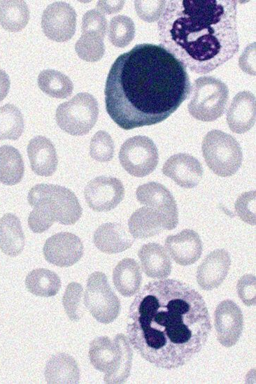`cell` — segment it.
I'll list each match as a JSON object with an SVG mask.
<instances>
[{
	"mask_svg": "<svg viewBox=\"0 0 256 384\" xmlns=\"http://www.w3.org/2000/svg\"><path fill=\"white\" fill-rule=\"evenodd\" d=\"M93 241L100 251L106 254H115L129 248L134 239L121 223L107 222L96 229Z\"/></svg>",
	"mask_w": 256,
	"mask_h": 384,
	"instance_id": "20",
	"label": "cell"
},
{
	"mask_svg": "<svg viewBox=\"0 0 256 384\" xmlns=\"http://www.w3.org/2000/svg\"><path fill=\"white\" fill-rule=\"evenodd\" d=\"M90 155L100 162H107L113 159L114 143L108 132L100 130L94 134L90 144Z\"/></svg>",
	"mask_w": 256,
	"mask_h": 384,
	"instance_id": "35",
	"label": "cell"
},
{
	"mask_svg": "<svg viewBox=\"0 0 256 384\" xmlns=\"http://www.w3.org/2000/svg\"><path fill=\"white\" fill-rule=\"evenodd\" d=\"M166 1H134L137 15L143 21L153 22L163 14Z\"/></svg>",
	"mask_w": 256,
	"mask_h": 384,
	"instance_id": "37",
	"label": "cell"
},
{
	"mask_svg": "<svg viewBox=\"0 0 256 384\" xmlns=\"http://www.w3.org/2000/svg\"><path fill=\"white\" fill-rule=\"evenodd\" d=\"M231 259L229 253L224 249H216L211 252L198 266L197 281L204 290H212L218 287L225 279Z\"/></svg>",
	"mask_w": 256,
	"mask_h": 384,
	"instance_id": "18",
	"label": "cell"
},
{
	"mask_svg": "<svg viewBox=\"0 0 256 384\" xmlns=\"http://www.w3.org/2000/svg\"><path fill=\"white\" fill-rule=\"evenodd\" d=\"M164 246L174 262L181 266H188L196 262L203 250L200 236L195 231L190 229H183L176 235L168 236Z\"/></svg>",
	"mask_w": 256,
	"mask_h": 384,
	"instance_id": "17",
	"label": "cell"
},
{
	"mask_svg": "<svg viewBox=\"0 0 256 384\" xmlns=\"http://www.w3.org/2000/svg\"><path fill=\"white\" fill-rule=\"evenodd\" d=\"M255 97L249 91L238 92L227 112V122L236 134L249 131L255 122Z\"/></svg>",
	"mask_w": 256,
	"mask_h": 384,
	"instance_id": "19",
	"label": "cell"
},
{
	"mask_svg": "<svg viewBox=\"0 0 256 384\" xmlns=\"http://www.w3.org/2000/svg\"><path fill=\"white\" fill-rule=\"evenodd\" d=\"M235 0H170L157 22L159 45L185 68L210 73L239 50Z\"/></svg>",
	"mask_w": 256,
	"mask_h": 384,
	"instance_id": "3",
	"label": "cell"
},
{
	"mask_svg": "<svg viewBox=\"0 0 256 384\" xmlns=\"http://www.w3.org/2000/svg\"><path fill=\"white\" fill-rule=\"evenodd\" d=\"M24 247V235L20 219L13 213H6L0 219V248L10 256L22 253Z\"/></svg>",
	"mask_w": 256,
	"mask_h": 384,
	"instance_id": "26",
	"label": "cell"
},
{
	"mask_svg": "<svg viewBox=\"0 0 256 384\" xmlns=\"http://www.w3.org/2000/svg\"><path fill=\"white\" fill-rule=\"evenodd\" d=\"M25 285L31 294L38 297H49L57 294L62 283L57 273L41 268L34 269L27 274Z\"/></svg>",
	"mask_w": 256,
	"mask_h": 384,
	"instance_id": "28",
	"label": "cell"
},
{
	"mask_svg": "<svg viewBox=\"0 0 256 384\" xmlns=\"http://www.w3.org/2000/svg\"><path fill=\"white\" fill-rule=\"evenodd\" d=\"M201 150L206 164L219 176L234 175L242 164L243 153L239 142L220 130L213 129L206 134Z\"/></svg>",
	"mask_w": 256,
	"mask_h": 384,
	"instance_id": "7",
	"label": "cell"
},
{
	"mask_svg": "<svg viewBox=\"0 0 256 384\" xmlns=\"http://www.w3.org/2000/svg\"><path fill=\"white\" fill-rule=\"evenodd\" d=\"M43 253L49 263L68 267L80 259L84 248L78 236L70 232H59L46 240Z\"/></svg>",
	"mask_w": 256,
	"mask_h": 384,
	"instance_id": "14",
	"label": "cell"
},
{
	"mask_svg": "<svg viewBox=\"0 0 256 384\" xmlns=\"http://www.w3.org/2000/svg\"><path fill=\"white\" fill-rule=\"evenodd\" d=\"M239 65L245 73L255 76V42L249 44L244 49L239 57Z\"/></svg>",
	"mask_w": 256,
	"mask_h": 384,
	"instance_id": "40",
	"label": "cell"
},
{
	"mask_svg": "<svg viewBox=\"0 0 256 384\" xmlns=\"http://www.w3.org/2000/svg\"><path fill=\"white\" fill-rule=\"evenodd\" d=\"M128 226L133 238L140 239L154 236L166 229L161 215L148 206L136 210L128 220Z\"/></svg>",
	"mask_w": 256,
	"mask_h": 384,
	"instance_id": "23",
	"label": "cell"
},
{
	"mask_svg": "<svg viewBox=\"0 0 256 384\" xmlns=\"http://www.w3.org/2000/svg\"><path fill=\"white\" fill-rule=\"evenodd\" d=\"M236 290L239 297L245 305H255L256 283L255 276L252 274L243 276L237 283Z\"/></svg>",
	"mask_w": 256,
	"mask_h": 384,
	"instance_id": "39",
	"label": "cell"
},
{
	"mask_svg": "<svg viewBox=\"0 0 256 384\" xmlns=\"http://www.w3.org/2000/svg\"><path fill=\"white\" fill-rule=\"evenodd\" d=\"M133 352L129 340L118 334L111 340L108 336L95 338L90 344L89 358L97 370L105 374L106 383H122L130 375Z\"/></svg>",
	"mask_w": 256,
	"mask_h": 384,
	"instance_id": "5",
	"label": "cell"
},
{
	"mask_svg": "<svg viewBox=\"0 0 256 384\" xmlns=\"http://www.w3.org/2000/svg\"><path fill=\"white\" fill-rule=\"evenodd\" d=\"M83 294V286L76 282L70 283L66 287L62 303L65 312L71 321L77 322L84 315Z\"/></svg>",
	"mask_w": 256,
	"mask_h": 384,
	"instance_id": "34",
	"label": "cell"
},
{
	"mask_svg": "<svg viewBox=\"0 0 256 384\" xmlns=\"http://www.w3.org/2000/svg\"><path fill=\"white\" fill-rule=\"evenodd\" d=\"M27 200L33 207L28 217V225L34 233L45 232L54 222L73 225L83 213L74 192L58 185H36L29 190Z\"/></svg>",
	"mask_w": 256,
	"mask_h": 384,
	"instance_id": "4",
	"label": "cell"
},
{
	"mask_svg": "<svg viewBox=\"0 0 256 384\" xmlns=\"http://www.w3.org/2000/svg\"><path fill=\"white\" fill-rule=\"evenodd\" d=\"M162 173L180 187L190 189L199 183L203 176V168L194 157L186 153H178L165 162Z\"/></svg>",
	"mask_w": 256,
	"mask_h": 384,
	"instance_id": "16",
	"label": "cell"
},
{
	"mask_svg": "<svg viewBox=\"0 0 256 384\" xmlns=\"http://www.w3.org/2000/svg\"><path fill=\"white\" fill-rule=\"evenodd\" d=\"M24 130V119L21 111L11 104L0 107V141L17 140Z\"/></svg>",
	"mask_w": 256,
	"mask_h": 384,
	"instance_id": "31",
	"label": "cell"
},
{
	"mask_svg": "<svg viewBox=\"0 0 256 384\" xmlns=\"http://www.w3.org/2000/svg\"><path fill=\"white\" fill-rule=\"evenodd\" d=\"M125 1H99L97 4V10L103 14H113L122 10Z\"/></svg>",
	"mask_w": 256,
	"mask_h": 384,
	"instance_id": "41",
	"label": "cell"
},
{
	"mask_svg": "<svg viewBox=\"0 0 256 384\" xmlns=\"http://www.w3.org/2000/svg\"><path fill=\"white\" fill-rule=\"evenodd\" d=\"M24 166L18 150L12 145L0 147V182L6 185L19 183L24 176Z\"/></svg>",
	"mask_w": 256,
	"mask_h": 384,
	"instance_id": "27",
	"label": "cell"
},
{
	"mask_svg": "<svg viewBox=\"0 0 256 384\" xmlns=\"http://www.w3.org/2000/svg\"><path fill=\"white\" fill-rule=\"evenodd\" d=\"M10 85L8 75L2 69H0V101L8 94Z\"/></svg>",
	"mask_w": 256,
	"mask_h": 384,
	"instance_id": "42",
	"label": "cell"
},
{
	"mask_svg": "<svg viewBox=\"0 0 256 384\" xmlns=\"http://www.w3.org/2000/svg\"><path fill=\"white\" fill-rule=\"evenodd\" d=\"M44 374L48 383H78L80 380L77 362L66 353L52 356L46 364Z\"/></svg>",
	"mask_w": 256,
	"mask_h": 384,
	"instance_id": "25",
	"label": "cell"
},
{
	"mask_svg": "<svg viewBox=\"0 0 256 384\" xmlns=\"http://www.w3.org/2000/svg\"><path fill=\"white\" fill-rule=\"evenodd\" d=\"M214 326L221 345L227 348L234 346L243 328V317L239 306L229 299L221 301L214 312Z\"/></svg>",
	"mask_w": 256,
	"mask_h": 384,
	"instance_id": "15",
	"label": "cell"
},
{
	"mask_svg": "<svg viewBox=\"0 0 256 384\" xmlns=\"http://www.w3.org/2000/svg\"><path fill=\"white\" fill-rule=\"evenodd\" d=\"M98 115L99 106L95 97L87 92H80L58 106L55 120L65 132L83 136L94 126Z\"/></svg>",
	"mask_w": 256,
	"mask_h": 384,
	"instance_id": "8",
	"label": "cell"
},
{
	"mask_svg": "<svg viewBox=\"0 0 256 384\" xmlns=\"http://www.w3.org/2000/svg\"><path fill=\"white\" fill-rule=\"evenodd\" d=\"M142 280L139 264L132 258H125L115 266L113 281L116 290L124 297H131L140 290Z\"/></svg>",
	"mask_w": 256,
	"mask_h": 384,
	"instance_id": "24",
	"label": "cell"
},
{
	"mask_svg": "<svg viewBox=\"0 0 256 384\" xmlns=\"http://www.w3.org/2000/svg\"><path fill=\"white\" fill-rule=\"evenodd\" d=\"M143 272L152 278L164 279L171 271L172 264L166 250L159 243L144 244L138 251Z\"/></svg>",
	"mask_w": 256,
	"mask_h": 384,
	"instance_id": "22",
	"label": "cell"
},
{
	"mask_svg": "<svg viewBox=\"0 0 256 384\" xmlns=\"http://www.w3.org/2000/svg\"><path fill=\"white\" fill-rule=\"evenodd\" d=\"M138 201L158 212L163 218L167 230L175 229L178 223V212L176 200L170 191L162 184L149 182L138 187L136 191Z\"/></svg>",
	"mask_w": 256,
	"mask_h": 384,
	"instance_id": "12",
	"label": "cell"
},
{
	"mask_svg": "<svg viewBox=\"0 0 256 384\" xmlns=\"http://www.w3.org/2000/svg\"><path fill=\"white\" fill-rule=\"evenodd\" d=\"M129 343L157 367L183 366L205 346L211 322L201 295L173 279L149 282L129 307Z\"/></svg>",
	"mask_w": 256,
	"mask_h": 384,
	"instance_id": "1",
	"label": "cell"
},
{
	"mask_svg": "<svg viewBox=\"0 0 256 384\" xmlns=\"http://www.w3.org/2000/svg\"><path fill=\"white\" fill-rule=\"evenodd\" d=\"M119 160L128 173L141 178L155 169L159 162L158 150L149 137L135 136L127 139L121 145Z\"/></svg>",
	"mask_w": 256,
	"mask_h": 384,
	"instance_id": "10",
	"label": "cell"
},
{
	"mask_svg": "<svg viewBox=\"0 0 256 384\" xmlns=\"http://www.w3.org/2000/svg\"><path fill=\"white\" fill-rule=\"evenodd\" d=\"M29 20V10L24 1H0V24L9 31L23 29Z\"/></svg>",
	"mask_w": 256,
	"mask_h": 384,
	"instance_id": "29",
	"label": "cell"
},
{
	"mask_svg": "<svg viewBox=\"0 0 256 384\" xmlns=\"http://www.w3.org/2000/svg\"><path fill=\"white\" fill-rule=\"evenodd\" d=\"M31 169L41 176H50L56 171L58 159L55 146L43 136L32 138L27 145Z\"/></svg>",
	"mask_w": 256,
	"mask_h": 384,
	"instance_id": "21",
	"label": "cell"
},
{
	"mask_svg": "<svg viewBox=\"0 0 256 384\" xmlns=\"http://www.w3.org/2000/svg\"><path fill=\"white\" fill-rule=\"evenodd\" d=\"M104 38L95 33H82L75 45L77 55L86 62H95L100 60L105 53Z\"/></svg>",
	"mask_w": 256,
	"mask_h": 384,
	"instance_id": "32",
	"label": "cell"
},
{
	"mask_svg": "<svg viewBox=\"0 0 256 384\" xmlns=\"http://www.w3.org/2000/svg\"><path fill=\"white\" fill-rule=\"evenodd\" d=\"M186 68L160 45L141 43L120 55L108 72L106 109L122 129L162 122L188 99Z\"/></svg>",
	"mask_w": 256,
	"mask_h": 384,
	"instance_id": "2",
	"label": "cell"
},
{
	"mask_svg": "<svg viewBox=\"0 0 256 384\" xmlns=\"http://www.w3.org/2000/svg\"><path fill=\"white\" fill-rule=\"evenodd\" d=\"M37 82L42 92L57 99L69 97L73 89L71 79L62 72L54 69H45L41 71Z\"/></svg>",
	"mask_w": 256,
	"mask_h": 384,
	"instance_id": "30",
	"label": "cell"
},
{
	"mask_svg": "<svg viewBox=\"0 0 256 384\" xmlns=\"http://www.w3.org/2000/svg\"><path fill=\"white\" fill-rule=\"evenodd\" d=\"M191 94L187 109L196 120L213 122L224 114L229 89L220 79L213 76L198 78L192 86Z\"/></svg>",
	"mask_w": 256,
	"mask_h": 384,
	"instance_id": "6",
	"label": "cell"
},
{
	"mask_svg": "<svg viewBox=\"0 0 256 384\" xmlns=\"http://www.w3.org/2000/svg\"><path fill=\"white\" fill-rule=\"evenodd\" d=\"M76 13L74 8L64 1H55L43 10L41 27L45 35L50 40L65 42L75 34Z\"/></svg>",
	"mask_w": 256,
	"mask_h": 384,
	"instance_id": "11",
	"label": "cell"
},
{
	"mask_svg": "<svg viewBox=\"0 0 256 384\" xmlns=\"http://www.w3.org/2000/svg\"><path fill=\"white\" fill-rule=\"evenodd\" d=\"M84 304L97 321L103 324L114 321L120 311V301L106 276L101 271H95L88 277Z\"/></svg>",
	"mask_w": 256,
	"mask_h": 384,
	"instance_id": "9",
	"label": "cell"
},
{
	"mask_svg": "<svg viewBox=\"0 0 256 384\" xmlns=\"http://www.w3.org/2000/svg\"><path fill=\"white\" fill-rule=\"evenodd\" d=\"M135 25L128 16L118 15L111 18L108 28V39L118 48H125L134 39Z\"/></svg>",
	"mask_w": 256,
	"mask_h": 384,
	"instance_id": "33",
	"label": "cell"
},
{
	"mask_svg": "<svg viewBox=\"0 0 256 384\" xmlns=\"http://www.w3.org/2000/svg\"><path fill=\"white\" fill-rule=\"evenodd\" d=\"M88 206L97 212L114 209L124 199L125 187L117 178L100 176L91 180L85 188Z\"/></svg>",
	"mask_w": 256,
	"mask_h": 384,
	"instance_id": "13",
	"label": "cell"
},
{
	"mask_svg": "<svg viewBox=\"0 0 256 384\" xmlns=\"http://www.w3.org/2000/svg\"><path fill=\"white\" fill-rule=\"evenodd\" d=\"M107 20L104 14L97 9L87 11L82 18V33L92 32L105 37Z\"/></svg>",
	"mask_w": 256,
	"mask_h": 384,
	"instance_id": "38",
	"label": "cell"
},
{
	"mask_svg": "<svg viewBox=\"0 0 256 384\" xmlns=\"http://www.w3.org/2000/svg\"><path fill=\"white\" fill-rule=\"evenodd\" d=\"M235 211L245 222L255 225V191L243 192L235 202Z\"/></svg>",
	"mask_w": 256,
	"mask_h": 384,
	"instance_id": "36",
	"label": "cell"
}]
</instances>
